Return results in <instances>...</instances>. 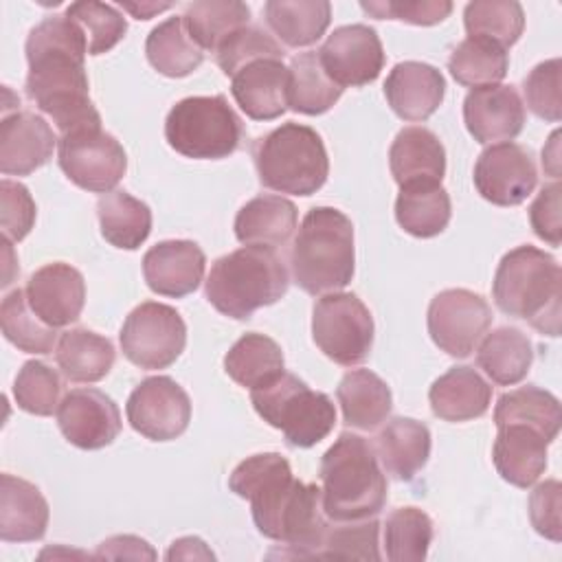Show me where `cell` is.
I'll return each mask as SVG.
<instances>
[{
  "mask_svg": "<svg viewBox=\"0 0 562 562\" xmlns=\"http://www.w3.org/2000/svg\"><path fill=\"white\" fill-rule=\"evenodd\" d=\"M228 487L250 503L261 536L285 544L290 555L316 558L329 527L321 487L294 479L285 457L261 452L244 459L231 472Z\"/></svg>",
  "mask_w": 562,
  "mask_h": 562,
  "instance_id": "6da1fadb",
  "label": "cell"
},
{
  "mask_svg": "<svg viewBox=\"0 0 562 562\" xmlns=\"http://www.w3.org/2000/svg\"><path fill=\"white\" fill-rule=\"evenodd\" d=\"M29 75L26 97L53 119L64 134L101 127L88 92V42L66 13H53L31 29L24 44Z\"/></svg>",
  "mask_w": 562,
  "mask_h": 562,
  "instance_id": "7a4b0ae2",
  "label": "cell"
},
{
  "mask_svg": "<svg viewBox=\"0 0 562 562\" xmlns=\"http://www.w3.org/2000/svg\"><path fill=\"white\" fill-rule=\"evenodd\" d=\"M323 512L334 522L364 520L386 503V476L375 448L360 435L342 432L321 459Z\"/></svg>",
  "mask_w": 562,
  "mask_h": 562,
  "instance_id": "3957f363",
  "label": "cell"
},
{
  "mask_svg": "<svg viewBox=\"0 0 562 562\" xmlns=\"http://www.w3.org/2000/svg\"><path fill=\"white\" fill-rule=\"evenodd\" d=\"M492 296L503 314L527 321L540 334H560L562 270L553 255L529 244L505 252L492 281Z\"/></svg>",
  "mask_w": 562,
  "mask_h": 562,
  "instance_id": "277c9868",
  "label": "cell"
},
{
  "mask_svg": "<svg viewBox=\"0 0 562 562\" xmlns=\"http://www.w3.org/2000/svg\"><path fill=\"white\" fill-rule=\"evenodd\" d=\"M294 283L307 294H327L353 279V224L334 206L305 213L290 250Z\"/></svg>",
  "mask_w": 562,
  "mask_h": 562,
  "instance_id": "5b68a950",
  "label": "cell"
},
{
  "mask_svg": "<svg viewBox=\"0 0 562 562\" xmlns=\"http://www.w3.org/2000/svg\"><path fill=\"white\" fill-rule=\"evenodd\" d=\"M288 285V268L277 248L244 246L213 261L204 294L220 314L248 321L259 307L285 296Z\"/></svg>",
  "mask_w": 562,
  "mask_h": 562,
  "instance_id": "8992f818",
  "label": "cell"
},
{
  "mask_svg": "<svg viewBox=\"0 0 562 562\" xmlns=\"http://www.w3.org/2000/svg\"><path fill=\"white\" fill-rule=\"evenodd\" d=\"M255 167L266 189L312 195L329 176L325 143L316 130L301 123H283L255 145Z\"/></svg>",
  "mask_w": 562,
  "mask_h": 562,
  "instance_id": "52a82bcc",
  "label": "cell"
},
{
  "mask_svg": "<svg viewBox=\"0 0 562 562\" xmlns=\"http://www.w3.org/2000/svg\"><path fill=\"white\" fill-rule=\"evenodd\" d=\"M257 415L279 428L294 448H312L336 426V408L327 393L310 389L294 373H281L263 389L250 391Z\"/></svg>",
  "mask_w": 562,
  "mask_h": 562,
  "instance_id": "ba28073f",
  "label": "cell"
},
{
  "mask_svg": "<svg viewBox=\"0 0 562 562\" xmlns=\"http://www.w3.org/2000/svg\"><path fill=\"white\" fill-rule=\"evenodd\" d=\"M171 149L195 160L228 158L244 140V125L224 94L187 97L165 119Z\"/></svg>",
  "mask_w": 562,
  "mask_h": 562,
  "instance_id": "9c48e42d",
  "label": "cell"
},
{
  "mask_svg": "<svg viewBox=\"0 0 562 562\" xmlns=\"http://www.w3.org/2000/svg\"><path fill=\"white\" fill-rule=\"evenodd\" d=\"M373 316L353 292H327L312 310V338L336 364L353 367L373 347Z\"/></svg>",
  "mask_w": 562,
  "mask_h": 562,
  "instance_id": "30bf717a",
  "label": "cell"
},
{
  "mask_svg": "<svg viewBox=\"0 0 562 562\" xmlns=\"http://www.w3.org/2000/svg\"><path fill=\"white\" fill-rule=\"evenodd\" d=\"M119 340L123 356L138 369H167L184 351L187 325L171 305L145 301L127 314Z\"/></svg>",
  "mask_w": 562,
  "mask_h": 562,
  "instance_id": "8fae6325",
  "label": "cell"
},
{
  "mask_svg": "<svg viewBox=\"0 0 562 562\" xmlns=\"http://www.w3.org/2000/svg\"><path fill=\"white\" fill-rule=\"evenodd\" d=\"M57 162L70 182L92 193L112 191L127 171L123 145L101 127L64 134Z\"/></svg>",
  "mask_w": 562,
  "mask_h": 562,
  "instance_id": "7c38bea8",
  "label": "cell"
},
{
  "mask_svg": "<svg viewBox=\"0 0 562 562\" xmlns=\"http://www.w3.org/2000/svg\"><path fill=\"white\" fill-rule=\"evenodd\" d=\"M428 334L452 358H468L492 325L490 303L465 288L441 290L428 305Z\"/></svg>",
  "mask_w": 562,
  "mask_h": 562,
  "instance_id": "4fadbf2b",
  "label": "cell"
},
{
  "mask_svg": "<svg viewBox=\"0 0 562 562\" xmlns=\"http://www.w3.org/2000/svg\"><path fill=\"white\" fill-rule=\"evenodd\" d=\"M125 415L145 439L171 441L189 428L191 400L173 378L151 375L130 393Z\"/></svg>",
  "mask_w": 562,
  "mask_h": 562,
  "instance_id": "5bb4252c",
  "label": "cell"
},
{
  "mask_svg": "<svg viewBox=\"0 0 562 562\" xmlns=\"http://www.w3.org/2000/svg\"><path fill=\"white\" fill-rule=\"evenodd\" d=\"M472 178L483 200L496 206H518L533 193L538 169L525 145L496 143L481 151Z\"/></svg>",
  "mask_w": 562,
  "mask_h": 562,
  "instance_id": "9a60e30c",
  "label": "cell"
},
{
  "mask_svg": "<svg viewBox=\"0 0 562 562\" xmlns=\"http://www.w3.org/2000/svg\"><path fill=\"white\" fill-rule=\"evenodd\" d=\"M316 53L325 72L342 90L375 81L386 59L380 35L369 24H345L334 29Z\"/></svg>",
  "mask_w": 562,
  "mask_h": 562,
  "instance_id": "2e32d148",
  "label": "cell"
},
{
  "mask_svg": "<svg viewBox=\"0 0 562 562\" xmlns=\"http://www.w3.org/2000/svg\"><path fill=\"white\" fill-rule=\"evenodd\" d=\"M57 426L68 443L81 450H101L121 432L116 402L99 389H72L57 408Z\"/></svg>",
  "mask_w": 562,
  "mask_h": 562,
  "instance_id": "e0dca14e",
  "label": "cell"
},
{
  "mask_svg": "<svg viewBox=\"0 0 562 562\" xmlns=\"http://www.w3.org/2000/svg\"><path fill=\"white\" fill-rule=\"evenodd\" d=\"M463 123L481 145L509 143L525 125L522 99L505 83L472 88L463 99Z\"/></svg>",
  "mask_w": 562,
  "mask_h": 562,
  "instance_id": "ac0fdd59",
  "label": "cell"
},
{
  "mask_svg": "<svg viewBox=\"0 0 562 562\" xmlns=\"http://www.w3.org/2000/svg\"><path fill=\"white\" fill-rule=\"evenodd\" d=\"M24 292L31 310L55 329L75 323L86 303L83 274L64 261L37 268L29 277Z\"/></svg>",
  "mask_w": 562,
  "mask_h": 562,
  "instance_id": "d6986e66",
  "label": "cell"
},
{
  "mask_svg": "<svg viewBox=\"0 0 562 562\" xmlns=\"http://www.w3.org/2000/svg\"><path fill=\"white\" fill-rule=\"evenodd\" d=\"M204 250L191 239H165L143 257V277L151 292L182 299L195 292L204 279Z\"/></svg>",
  "mask_w": 562,
  "mask_h": 562,
  "instance_id": "ffe728a7",
  "label": "cell"
},
{
  "mask_svg": "<svg viewBox=\"0 0 562 562\" xmlns=\"http://www.w3.org/2000/svg\"><path fill=\"white\" fill-rule=\"evenodd\" d=\"M53 127L35 112L18 110L0 123V171L4 176H29L44 167L55 151Z\"/></svg>",
  "mask_w": 562,
  "mask_h": 562,
  "instance_id": "44dd1931",
  "label": "cell"
},
{
  "mask_svg": "<svg viewBox=\"0 0 562 562\" xmlns=\"http://www.w3.org/2000/svg\"><path fill=\"white\" fill-rule=\"evenodd\" d=\"M290 68L283 59H257L231 77V94L252 121H274L288 110Z\"/></svg>",
  "mask_w": 562,
  "mask_h": 562,
  "instance_id": "7402d4cb",
  "label": "cell"
},
{
  "mask_svg": "<svg viewBox=\"0 0 562 562\" xmlns=\"http://www.w3.org/2000/svg\"><path fill=\"white\" fill-rule=\"evenodd\" d=\"M446 94L443 75L424 61H400L384 81V97L391 110L411 123L426 121L437 112Z\"/></svg>",
  "mask_w": 562,
  "mask_h": 562,
  "instance_id": "603a6c76",
  "label": "cell"
},
{
  "mask_svg": "<svg viewBox=\"0 0 562 562\" xmlns=\"http://www.w3.org/2000/svg\"><path fill=\"white\" fill-rule=\"evenodd\" d=\"M551 441L525 424L498 426L492 459L503 481L516 487L533 485L547 470V446Z\"/></svg>",
  "mask_w": 562,
  "mask_h": 562,
  "instance_id": "cb8c5ba5",
  "label": "cell"
},
{
  "mask_svg": "<svg viewBox=\"0 0 562 562\" xmlns=\"http://www.w3.org/2000/svg\"><path fill=\"white\" fill-rule=\"evenodd\" d=\"M48 516V503L37 485L7 472L0 476V538L4 542L42 540Z\"/></svg>",
  "mask_w": 562,
  "mask_h": 562,
  "instance_id": "d4e9b609",
  "label": "cell"
},
{
  "mask_svg": "<svg viewBox=\"0 0 562 562\" xmlns=\"http://www.w3.org/2000/svg\"><path fill=\"white\" fill-rule=\"evenodd\" d=\"M389 167L400 189L417 182L441 184L446 173V149L435 132L422 125H411L397 132L389 149Z\"/></svg>",
  "mask_w": 562,
  "mask_h": 562,
  "instance_id": "484cf974",
  "label": "cell"
},
{
  "mask_svg": "<svg viewBox=\"0 0 562 562\" xmlns=\"http://www.w3.org/2000/svg\"><path fill=\"white\" fill-rule=\"evenodd\" d=\"M430 430L413 417H393L375 437L382 470L397 481H413L430 457Z\"/></svg>",
  "mask_w": 562,
  "mask_h": 562,
  "instance_id": "4316f807",
  "label": "cell"
},
{
  "mask_svg": "<svg viewBox=\"0 0 562 562\" xmlns=\"http://www.w3.org/2000/svg\"><path fill=\"white\" fill-rule=\"evenodd\" d=\"M428 402L435 417L443 422H470L483 417L492 404V386L472 367H452L439 375L430 391Z\"/></svg>",
  "mask_w": 562,
  "mask_h": 562,
  "instance_id": "83f0119b",
  "label": "cell"
},
{
  "mask_svg": "<svg viewBox=\"0 0 562 562\" xmlns=\"http://www.w3.org/2000/svg\"><path fill=\"white\" fill-rule=\"evenodd\" d=\"M299 211L281 195H257L235 215V237L244 246L279 248L288 244L296 228Z\"/></svg>",
  "mask_w": 562,
  "mask_h": 562,
  "instance_id": "f1b7e54d",
  "label": "cell"
},
{
  "mask_svg": "<svg viewBox=\"0 0 562 562\" xmlns=\"http://www.w3.org/2000/svg\"><path fill=\"white\" fill-rule=\"evenodd\" d=\"M342 408V422L358 430H373L386 422L393 408V395L386 382L369 369H351L336 389Z\"/></svg>",
  "mask_w": 562,
  "mask_h": 562,
  "instance_id": "f546056e",
  "label": "cell"
},
{
  "mask_svg": "<svg viewBox=\"0 0 562 562\" xmlns=\"http://www.w3.org/2000/svg\"><path fill=\"white\" fill-rule=\"evenodd\" d=\"M55 360L66 380L92 384L110 373L116 351L110 338L86 327H75L59 336Z\"/></svg>",
  "mask_w": 562,
  "mask_h": 562,
  "instance_id": "4dcf8cb0",
  "label": "cell"
},
{
  "mask_svg": "<svg viewBox=\"0 0 562 562\" xmlns=\"http://www.w3.org/2000/svg\"><path fill=\"white\" fill-rule=\"evenodd\" d=\"M224 371L244 389H263L285 371L283 351L270 336L248 331L226 351Z\"/></svg>",
  "mask_w": 562,
  "mask_h": 562,
  "instance_id": "1f68e13d",
  "label": "cell"
},
{
  "mask_svg": "<svg viewBox=\"0 0 562 562\" xmlns=\"http://www.w3.org/2000/svg\"><path fill=\"white\" fill-rule=\"evenodd\" d=\"M533 362V345L518 327H496L485 334L476 349V364L501 386H514L525 380Z\"/></svg>",
  "mask_w": 562,
  "mask_h": 562,
  "instance_id": "d6a6232c",
  "label": "cell"
},
{
  "mask_svg": "<svg viewBox=\"0 0 562 562\" xmlns=\"http://www.w3.org/2000/svg\"><path fill=\"white\" fill-rule=\"evenodd\" d=\"M263 18L285 46L303 48L325 35L331 22V4L327 0H268Z\"/></svg>",
  "mask_w": 562,
  "mask_h": 562,
  "instance_id": "836d02e7",
  "label": "cell"
},
{
  "mask_svg": "<svg viewBox=\"0 0 562 562\" xmlns=\"http://www.w3.org/2000/svg\"><path fill=\"white\" fill-rule=\"evenodd\" d=\"M450 215V195L437 182L406 184L395 200V220L413 237L428 239L443 233Z\"/></svg>",
  "mask_w": 562,
  "mask_h": 562,
  "instance_id": "e575fe53",
  "label": "cell"
},
{
  "mask_svg": "<svg viewBox=\"0 0 562 562\" xmlns=\"http://www.w3.org/2000/svg\"><path fill=\"white\" fill-rule=\"evenodd\" d=\"M97 215L103 239L121 250H136L151 233L149 206L123 189L103 193Z\"/></svg>",
  "mask_w": 562,
  "mask_h": 562,
  "instance_id": "d590c367",
  "label": "cell"
},
{
  "mask_svg": "<svg viewBox=\"0 0 562 562\" xmlns=\"http://www.w3.org/2000/svg\"><path fill=\"white\" fill-rule=\"evenodd\" d=\"M147 61L165 77H187L204 61V50L189 35L182 15L167 18L145 40Z\"/></svg>",
  "mask_w": 562,
  "mask_h": 562,
  "instance_id": "8d00e7d4",
  "label": "cell"
},
{
  "mask_svg": "<svg viewBox=\"0 0 562 562\" xmlns=\"http://www.w3.org/2000/svg\"><path fill=\"white\" fill-rule=\"evenodd\" d=\"M182 22L202 50L215 53L231 35L250 24V7L239 0L189 2Z\"/></svg>",
  "mask_w": 562,
  "mask_h": 562,
  "instance_id": "74e56055",
  "label": "cell"
},
{
  "mask_svg": "<svg viewBox=\"0 0 562 562\" xmlns=\"http://www.w3.org/2000/svg\"><path fill=\"white\" fill-rule=\"evenodd\" d=\"M290 88H288V108L316 116L327 112L342 94V88L325 72L318 53L305 50L292 57L290 61Z\"/></svg>",
  "mask_w": 562,
  "mask_h": 562,
  "instance_id": "f35d334b",
  "label": "cell"
},
{
  "mask_svg": "<svg viewBox=\"0 0 562 562\" xmlns=\"http://www.w3.org/2000/svg\"><path fill=\"white\" fill-rule=\"evenodd\" d=\"M560 402L553 393L527 384L503 393L494 406V424H525L540 430L549 441H553L560 432Z\"/></svg>",
  "mask_w": 562,
  "mask_h": 562,
  "instance_id": "ab89813d",
  "label": "cell"
},
{
  "mask_svg": "<svg viewBox=\"0 0 562 562\" xmlns=\"http://www.w3.org/2000/svg\"><path fill=\"white\" fill-rule=\"evenodd\" d=\"M509 68L507 50L483 37H465L450 53L448 70L465 88L494 86L505 79Z\"/></svg>",
  "mask_w": 562,
  "mask_h": 562,
  "instance_id": "60d3db41",
  "label": "cell"
},
{
  "mask_svg": "<svg viewBox=\"0 0 562 562\" xmlns=\"http://www.w3.org/2000/svg\"><path fill=\"white\" fill-rule=\"evenodd\" d=\"M0 325L4 338L26 353H53L57 347V329L46 325L29 305L24 290H13L2 299Z\"/></svg>",
  "mask_w": 562,
  "mask_h": 562,
  "instance_id": "b9f144b4",
  "label": "cell"
},
{
  "mask_svg": "<svg viewBox=\"0 0 562 562\" xmlns=\"http://www.w3.org/2000/svg\"><path fill=\"white\" fill-rule=\"evenodd\" d=\"M468 37H483L501 48L514 46L525 29V11L516 0H474L463 9Z\"/></svg>",
  "mask_w": 562,
  "mask_h": 562,
  "instance_id": "7bdbcfd3",
  "label": "cell"
},
{
  "mask_svg": "<svg viewBox=\"0 0 562 562\" xmlns=\"http://www.w3.org/2000/svg\"><path fill=\"white\" fill-rule=\"evenodd\" d=\"M435 536L430 516L419 507H397L384 522V551L391 562H422Z\"/></svg>",
  "mask_w": 562,
  "mask_h": 562,
  "instance_id": "ee69618b",
  "label": "cell"
},
{
  "mask_svg": "<svg viewBox=\"0 0 562 562\" xmlns=\"http://www.w3.org/2000/svg\"><path fill=\"white\" fill-rule=\"evenodd\" d=\"M61 395L59 373L42 360H29L15 375L13 400L24 413L48 417L57 413Z\"/></svg>",
  "mask_w": 562,
  "mask_h": 562,
  "instance_id": "f6af8a7d",
  "label": "cell"
},
{
  "mask_svg": "<svg viewBox=\"0 0 562 562\" xmlns=\"http://www.w3.org/2000/svg\"><path fill=\"white\" fill-rule=\"evenodd\" d=\"M66 15L79 24L88 42V55H103L112 50L127 33V20L123 13L105 2H72Z\"/></svg>",
  "mask_w": 562,
  "mask_h": 562,
  "instance_id": "bcb514c9",
  "label": "cell"
},
{
  "mask_svg": "<svg viewBox=\"0 0 562 562\" xmlns=\"http://www.w3.org/2000/svg\"><path fill=\"white\" fill-rule=\"evenodd\" d=\"M380 522L375 518L329 525L316 558L334 560H380L378 549Z\"/></svg>",
  "mask_w": 562,
  "mask_h": 562,
  "instance_id": "7dc6e473",
  "label": "cell"
},
{
  "mask_svg": "<svg viewBox=\"0 0 562 562\" xmlns=\"http://www.w3.org/2000/svg\"><path fill=\"white\" fill-rule=\"evenodd\" d=\"M283 59L281 44L261 26L248 24L231 35L217 50L215 61L226 77H233L246 64L257 59Z\"/></svg>",
  "mask_w": 562,
  "mask_h": 562,
  "instance_id": "c3c4849f",
  "label": "cell"
},
{
  "mask_svg": "<svg viewBox=\"0 0 562 562\" xmlns=\"http://www.w3.org/2000/svg\"><path fill=\"white\" fill-rule=\"evenodd\" d=\"M562 79V61L560 57L540 61L522 81V92L529 110L544 121L558 123L562 119V97L560 81Z\"/></svg>",
  "mask_w": 562,
  "mask_h": 562,
  "instance_id": "681fc988",
  "label": "cell"
},
{
  "mask_svg": "<svg viewBox=\"0 0 562 562\" xmlns=\"http://www.w3.org/2000/svg\"><path fill=\"white\" fill-rule=\"evenodd\" d=\"M362 11L378 20H400L415 26H432L443 22L452 2L448 0H386V2H360Z\"/></svg>",
  "mask_w": 562,
  "mask_h": 562,
  "instance_id": "f907efd6",
  "label": "cell"
},
{
  "mask_svg": "<svg viewBox=\"0 0 562 562\" xmlns=\"http://www.w3.org/2000/svg\"><path fill=\"white\" fill-rule=\"evenodd\" d=\"M35 202L22 182L4 178L0 182V222L4 239L22 241L35 224Z\"/></svg>",
  "mask_w": 562,
  "mask_h": 562,
  "instance_id": "816d5d0a",
  "label": "cell"
},
{
  "mask_svg": "<svg viewBox=\"0 0 562 562\" xmlns=\"http://www.w3.org/2000/svg\"><path fill=\"white\" fill-rule=\"evenodd\" d=\"M560 496L562 485L558 479H547L544 483L536 485L529 494V520L531 527L544 536L547 540L560 542L562 540V522H560Z\"/></svg>",
  "mask_w": 562,
  "mask_h": 562,
  "instance_id": "f5cc1de1",
  "label": "cell"
},
{
  "mask_svg": "<svg viewBox=\"0 0 562 562\" xmlns=\"http://www.w3.org/2000/svg\"><path fill=\"white\" fill-rule=\"evenodd\" d=\"M560 184L551 182L540 189L529 206V222L533 233L549 246H560L562 215H560Z\"/></svg>",
  "mask_w": 562,
  "mask_h": 562,
  "instance_id": "db71d44e",
  "label": "cell"
},
{
  "mask_svg": "<svg viewBox=\"0 0 562 562\" xmlns=\"http://www.w3.org/2000/svg\"><path fill=\"white\" fill-rule=\"evenodd\" d=\"M94 555L97 558H149V560L156 558L154 549L143 538H136V536L108 538L99 544Z\"/></svg>",
  "mask_w": 562,
  "mask_h": 562,
  "instance_id": "11a10c76",
  "label": "cell"
},
{
  "mask_svg": "<svg viewBox=\"0 0 562 562\" xmlns=\"http://www.w3.org/2000/svg\"><path fill=\"white\" fill-rule=\"evenodd\" d=\"M191 558H204V560H213V551L204 544V540L187 536L180 540H173L169 551H167V560H191Z\"/></svg>",
  "mask_w": 562,
  "mask_h": 562,
  "instance_id": "9f6ffc18",
  "label": "cell"
},
{
  "mask_svg": "<svg viewBox=\"0 0 562 562\" xmlns=\"http://www.w3.org/2000/svg\"><path fill=\"white\" fill-rule=\"evenodd\" d=\"M121 7H123L125 11H130L134 18H138V20H149V18H154L156 13L171 9L173 4H169V2H165V4H158V2H140V4L121 2Z\"/></svg>",
  "mask_w": 562,
  "mask_h": 562,
  "instance_id": "6f0895ef",
  "label": "cell"
},
{
  "mask_svg": "<svg viewBox=\"0 0 562 562\" xmlns=\"http://www.w3.org/2000/svg\"><path fill=\"white\" fill-rule=\"evenodd\" d=\"M558 138H560V132H553V134H551V138H549V145L542 149V167H544L553 178H558V173H560Z\"/></svg>",
  "mask_w": 562,
  "mask_h": 562,
  "instance_id": "680465c9",
  "label": "cell"
}]
</instances>
